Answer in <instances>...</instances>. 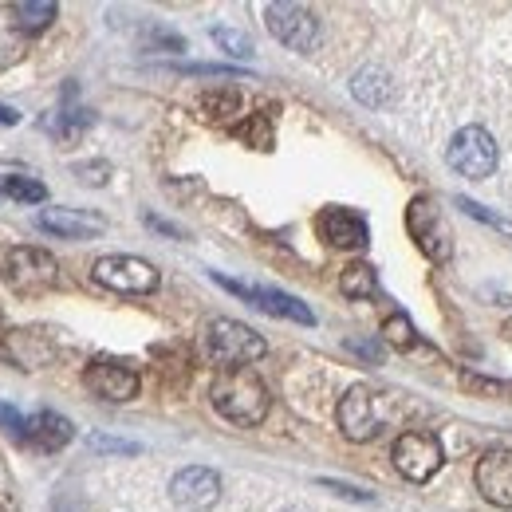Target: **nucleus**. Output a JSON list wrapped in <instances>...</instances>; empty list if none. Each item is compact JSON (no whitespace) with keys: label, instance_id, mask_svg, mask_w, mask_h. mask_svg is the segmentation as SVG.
I'll return each mask as SVG.
<instances>
[{"label":"nucleus","instance_id":"obj_32","mask_svg":"<svg viewBox=\"0 0 512 512\" xmlns=\"http://www.w3.org/2000/svg\"><path fill=\"white\" fill-rule=\"evenodd\" d=\"M178 71H182V75H241L237 67H229V64H182Z\"/></svg>","mask_w":512,"mask_h":512},{"label":"nucleus","instance_id":"obj_34","mask_svg":"<svg viewBox=\"0 0 512 512\" xmlns=\"http://www.w3.org/2000/svg\"><path fill=\"white\" fill-rule=\"evenodd\" d=\"M16 60H20V52H16V44L0 36V71H4V67H12V64H16Z\"/></svg>","mask_w":512,"mask_h":512},{"label":"nucleus","instance_id":"obj_25","mask_svg":"<svg viewBox=\"0 0 512 512\" xmlns=\"http://www.w3.org/2000/svg\"><path fill=\"white\" fill-rule=\"evenodd\" d=\"M457 209H465L473 221H481V225H493V229H501V233H509V237H512V221H509V217H501V213H493V209H485V205H477V201H469V197H457Z\"/></svg>","mask_w":512,"mask_h":512},{"label":"nucleus","instance_id":"obj_22","mask_svg":"<svg viewBox=\"0 0 512 512\" xmlns=\"http://www.w3.org/2000/svg\"><path fill=\"white\" fill-rule=\"evenodd\" d=\"M213 44L221 52H229L233 60H253V40L245 32H237V28H213Z\"/></svg>","mask_w":512,"mask_h":512},{"label":"nucleus","instance_id":"obj_36","mask_svg":"<svg viewBox=\"0 0 512 512\" xmlns=\"http://www.w3.org/2000/svg\"><path fill=\"white\" fill-rule=\"evenodd\" d=\"M16 123H20V111L8 107V103H0V127H16Z\"/></svg>","mask_w":512,"mask_h":512},{"label":"nucleus","instance_id":"obj_16","mask_svg":"<svg viewBox=\"0 0 512 512\" xmlns=\"http://www.w3.org/2000/svg\"><path fill=\"white\" fill-rule=\"evenodd\" d=\"M253 308L268 312V316H280V320L304 323V327L316 323L312 308H308L304 300H296V296H288V292H280V288H253Z\"/></svg>","mask_w":512,"mask_h":512},{"label":"nucleus","instance_id":"obj_28","mask_svg":"<svg viewBox=\"0 0 512 512\" xmlns=\"http://www.w3.org/2000/svg\"><path fill=\"white\" fill-rule=\"evenodd\" d=\"M75 178H79L83 186H107V182H111V162H103V158L79 162V166H75Z\"/></svg>","mask_w":512,"mask_h":512},{"label":"nucleus","instance_id":"obj_29","mask_svg":"<svg viewBox=\"0 0 512 512\" xmlns=\"http://www.w3.org/2000/svg\"><path fill=\"white\" fill-rule=\"evenodd\" d=\"M0 426H4V434H8V438H16V442H28V418H24L16 406L0 402Z\"/></svg>","mask_w":512,"mask_h":512},{"label":"nucleus","instance_id":"obj_31","mask_svg":"<svg viewBox=\"0 0 512 512\" xmlns=\"http://www.w3.org/2000/svg\"><path fill=\"white\" fill-rule=\"evenodd\" d=\"M461 386L465 390H473V394H509V386L505 383H497V379H477V375H461Z\"/></svg>","mask_w":512,"mask_h":512},{"label":"nucleus","instance_id":"obj_27","mask_svg":"<svg viewBox=\"0 0 512 512\" xmlns=\"http://www.w3.org/2000/svg\"><path fill=\"white\" fill-rule=\"evenodd\" d=\"M87 446L95 449V453H123V457H134L138 453V442H127V438H115V434H91L87 438Z\"/></svg>","mask_w":512,"mask_h":512},{"label":"nucleus","instance_id":"obj_19","mask_svg":"<svg viewBox=\"0 0 512 512\" xmlns=\"http://www.w3.org/2000/svg\"><path fill=\"white\" fill-rule=\"evenodd\" d=\"M351 91H355V99L367 103V107H386L390 95H394L390 75H386L383 67H363V71L351 79Z\"/></svg>","mask_w":512,"mask_h":512},{"label":"nucleus","instance_id":"obj_30","mask_svg":"<svg viewBox=\"0 0 512 512\" xmlns=\"http://www.w3.org/2000/svg\"><path fill=\"white\" fill-rule=\"evenodd\" d=\"M320 485L327 493H339V497H347V501H363V505H371L375 501V493H367V489H355V485H347V481H335V477H320Z\"/></svg>","mask_w":512,"mask_h":512},{"label":"nucleus","instance_id":"obj_21","mask_svg":"<svg viewBox=\"0 0 512 512\" xmlns=\"http://www.w3.org/2000/svg\"><path fill=\"white\" fill-rule=\"evenodd\" d=\"M197 107L209 115V119H233L237 111H241V91H233V87H213V91H205L201 99H197Z\"/></svg>","mask_w":512,"mask_h":512},{"label":"nucleus","instance_id":"obj_11","mask_svg":"<svg viewBox=\"0 0 512 512\" xmlns=\"http://www.w3.org/2000/svg\"><path fill=\"white\" fill-rule=\"evenodd\" d=\"M473 481L481 489V497L497 509H512V449L493 446L481 453L477 469H473Z\"/></svg>","mask_w":512,"mask_h":512},{"label":"nucleus","instance_id":"obj_4","mask_svg":"<svg viewBox=\"0 0 512 512\" xmlns=\"http://www.w3.org/2000/svg\"><path fill=\"white\" fill-rule=\"evenodd\" d=\"M264 20H268V32H272L284 48H292V52H316V48H320L323 28H320V16H316L312 8L276 0V4L264 8Z\"/></svg>","mask_w":512,"mask_h":512},{"label":"nucleus","instance_id":"obj_12","mask_svg":"<svg viewBox=\"0 0 512 512\" xmlns=\"http://www.w3.org/2000/svg\"><path fill=\"white\" fill-rule=\"evenodd\" d=\"M170 497L182 512H209L221 501V477L205 465H190L170 481Z\"/></svg>","mask_w":512,"mask_h":512},{"label":"nucleus","instance_id":"obj_1","mask_svg":"<svg viewBox=\"0 0 512 512\" xmlns=\"http://www.w3.org/2000/svg\"><path fill=\"white\" fill-rule=\"evenodd\" d=\"M209 402L233 426H260L268 418V386L253 367L217 371V379L209 386Z\"/></svg>","mask_w":512,"mask_h":512},{"label":"nucleus","instance_id":"obj_6","mask_svg":"<svg viewBox=\"0 0 512 512\" xmlns=\"http://www.w3.org/2000/svg\"><path fill=\"white\" fill-rule=\"evenodd\" d=\"M91 276H95V284H103L111 292H123V296H146L162 284L158 268L142 256H99Z\"/></svg>","mask_w":512,"mask_h":512},{"label":"nucleus","instance_id":"obj_8","mask_svg":"<svg viewBox=\"0 0 512 512\" xmlns=\"http://www.w3.org/2000/svg\"><path fill=\"white\" fill-rule=\"evenodd\" d=\"M438 465H442V446H438L434 434L410 430V434H402V438L394 442V469H398L406 481L422 485V481H430V477L438 473Z\"/></svg>","mask_w":512,"mask_h":512},{"label":"nucleus","instance_id":"obj_3","mask_svg":"<svg viewBox=\"0 0 512 512\" xmlns=\"http://www.w3.org/2000/svg\"><path fill=\"white\" fill-rule=\"evenodd\" d=\"M4 280L24 296H40L60 284V264H56V256L36 249V245H16L4 256Z\"/></svg>","mask_w":512,"mask_h":512},{"label":"nucleus","instance_id":"obj_24","mask_svg":"<svg viewBox=\"0 0 512 512\" xmlns=\"http://www.w3.org/2000/svg\"><path fill=\"white\" fill-rule=\"evenodd\" d=\"M87 123H91V115H87V111H60V115H52L44 127L52 130L56 138H64V142H67V138H75V134L87 127Z\"/></svg>","mask_w":512,"mask_h":512},{"label":"nucleus","instance_id":"obj_23","mask_svg":"<svg viewBox=\"0 0 512 512\" xmlns=\"http://www.w3.org/2000/svg\"><path fill=\"white\" fill-rule=\"evenodd\" d=\"M237 138H245V142L256 146V150H272V119L260 111V115L249 119V123H241V127H237Z\"/></svg>","mask_w":512,"mask_h":512},{"label":"nucleus","instance_id":"obj_26","mask_svg":"<svg viewBox=\"0 0 512 512\" xmlns=\"http://www.w3.org/2000/svg\"><path fill=\"white\" fill-rule=\"evenodd\" d=\"M383 335H386V343H394L398 351L414 347V323L406 320L402 312H398V316H390V320L383 323Z\"/></svg>","mask_w":512,"mask_h":512},{"label":"nucleus","instance_id":"obj_9","mask_svg":"<svg viewBox=\"0 0 512 512\" xmlns=\"http://www.w3.org/2000/svg\"><path fill=\"white\" fill-rule=\"evenodd\" d=\"M335 418H339L343 438H351V442H371V438L379 434V426H383L379 402H375V394H371L367 386H351V390L339 398Z\"/></svg>","mask_w":512,"mask_h":512},{"label":"nucleus","instance_id":"obj_18","mask_svg":"<svg viewBox=\"0 0 512 512\" xmlns=\"http://www.w3.org/2000/svg\"><path fill=\"white\" fill-rule=\"evenodd\" d=\"M0 197L4 201H20V205H44L48 186L32 174H20V170H0Z\"/></svg>","mask_w":512,"mask_h":512},{"label":"nucleus","instance_id":"obj_35","mask_svg":"<svg viewBox=\"0 0 512 512\" xmlns=\"http://www.w3.org/2000/svg\"><path fill=\"white\" fill-rule=\"evenodd\" d=\"M347 347H351V351H359V355H363V359H371V363H379V359H383V351H379L375 343H355V339H351Z\"/></svg>","mask_w":512,"mask_h":512},{"label":"nucleus","instance_id":"obj_17","mask_svg":"<svg viewBox=\"0 0 512 512\" xmlns=\"http://www.w3.org/2000/svg\"><path fill=\"white\" fill-rule=\"evenodd\" d=\"M56 16H60L56 0H16L12 4V28L24 32V36H36V32L52 28Z\"/></svg>","mask_w":512,"mask_h":512},{"label":"nucleus","instance_id":"obj_20","mask_svg":"<svg viewBox=\"0 0 512 512\" xmlns=\"http://www.w3.org/2000/svg\"><path fill=\"white\" fill-rule=\"evenodd\" d=\"M339 292H343L347 300H371V296H379V276H375V268L363 264V260L347 264L343 276H339Z\"/></svg>","mask_w":512,"mask_h":512},{"label":"nucleus","instance_id":"obj_33","mask_svg":"<svg viewBox=\"0 0 512 512\" xmlns=\"http://www.w3.org/2000/svg\"><path fill=\"white\" fill-rule=\"evenodd\" d=\"M142 221H146L150 229L166 233V237H186V229H182V225H174V221H166V217H158V213H142Z\"/></svg>","mask_w":512,"mask_h":512},{"label":"nucleus","instance_id":"obj_5","mask_svg":"<svg viewBox=\"0 0 512 512\" xmlns=\"http://www.w3.org/2000/svg\"><path fill=\"white\" fill-rule=\"evenodd\" d=\"M449 170H457L461 178H473V182H485L493 170H497V142L485 127H465L453 134L446 150Z\"/></svg>","mask_w":512,"mask_h":512},{"label":"nucleus","instance_id":"obj_13","mask_svg":"<svg viewBox=\"0 0 512 512\" xmlns=\"http://www.w3.org/2000/svg\"><path fill=\"white\" fill-rule=\"evenodd\" d=\"M36 225L52 237H64V241H91L99 233H107V217L91 213V209H67V205H52V209H40L36 213Z\"/></svg>","mask_w":512,"mask_h":512},{"label":"nucleus","instance_id":"obj_7","mask_svg":"<svg viewBox=\"0 0 512 512\" xmlns=\"http://www.w3.org/2000/svg\"><path fill=\"white\" fill-rule=\"evenodd\" d=\"M406 229H410V237L418 241V249L430 256V260L446 264L449 256H453V237H449L446 221H442V213H438V205L430 197H414L410 201Z\"/></svg>","mask_w":512,"mask_h":512},{"label":"nucleus","instance_id":"obj_15","mask_svg":"<svg viewBox=\"0 0 512 512\" xmlns=\"http://www.w3.org/2000/svg\"><path fill=\"white\" fill-rule=\"evenodd\" d=\"M71 438H75V426L67 422L64 414H56V410H40V414L28 418V442L36 449H44V453L64 449Z\"/></svg>","mask_w":512,"mask_h":512},{"label":"nucleus","instance_id":"obj_10","mask_svg":"<svg viewBox=\"0 0 512 512\" xmlns=\"http://www.w3.org/2000/svg\"><path fill=\"white\" fill-rule=\"evenodd\" d=\"M83 386H87L95 398H103V402H130V398H138L142 379H138V371H130L127 363L95 359V363H87V371H83Z\"/></svg>","mask_w":512,"mask_h":512},{"label":"nucleus","instance_id":"obj_14","mask_svg":"<svg viewBox=\"0 0 512 512\" xmlns=\"http://www.w3.org/2000/svg\"><path fill=\"white\" fill-rule=\"evenodd\" d=\"M320 233L327 245L335 249H363L371 241V229L363 221V213L343 209V205H327L320 213Z\"/></svg>","mask_w":512,"mask_h":512},{"label":"nucleus","instance_id":"obj_2","mask_svg":"<svg viewBox=\"0 0 512 512\" xmlns=\"http://www.w3.org/2000/svg\"><path fill=\"white\" fill-rule=\"evenodd\" d=\"M201 343H205V355H209L221 371H229V367H249L256 359H264V351H268V343H264L260 331H253L249 323H241V320H225V316L205 323Z\"/></svg>","mask_w":512,"mask_h":512},{"label":"nucleus","instance_id":"obj_37","mask_svg":"<svg viewBox=\"0 0 512 512\" xmlns=\"http://www.w3.org/2000/svg\"><path fill=\"white\" fill-rule=\"evenodd\" d=\"M0 335H4V312H0Z\"/></svg>","mask_w":512,"mask_h":512}]
</instances>
